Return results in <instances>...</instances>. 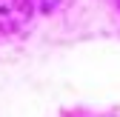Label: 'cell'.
<instances>
[{
  "label": "cell",
  "mask_w": 120,
  "mask_h": 117,
  "mask_svg": "<svg viewBox=\"0 0 120 117\" xmlns=\"http://www.w3.org/2000/svg\"><path fill=\"white\" fill-rule=\"evenodd\" d=\"M34 0H0V34H17L34 14Z\"/></svg>",
  "instance_id": "6da1fadb"
},
{
  "label": "cell",
  "mask_w": 120,
  "mask_h": 117,
  "mask_svg": "<svg viewBox=\"0 0 120 117\" xmlns=\"http://www.w3.org/2000/svg\"><path fill=\"white\" fill-rule=\"evenodd\" d=\"M69 3V0H34V6L43 9V11H57V9H63Z\"/></svg>",
  "instance_id": "7a4b0ae2"
},
{
  "label": "cell",
  "mask_w": 120,
  "mask_h": 117,
  "mask_svg": "<svg viewBox=\"0 0 120 117\" xmlns=\"http://www.w3.org/2000/svg\"><path fill=\"white\" fill-rule=\"evenodd\" d=\"M117 6H120V0H117Z\"/></svg>",
  "instance_id": "3957f363"
}]
</instances>
